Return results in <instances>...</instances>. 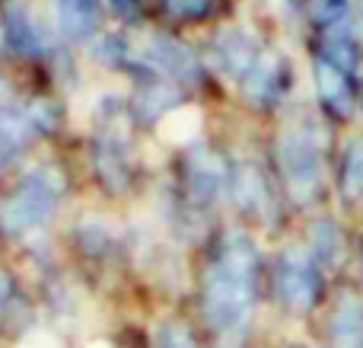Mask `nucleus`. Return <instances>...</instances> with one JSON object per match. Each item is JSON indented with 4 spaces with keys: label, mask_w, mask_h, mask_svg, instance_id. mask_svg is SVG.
Instances as JSON below:
<instances>
[{
    "label": "nucleus",
    "mask_w": 363,
    "mask_h": 348,
    "mask_svg": "<svg viewBox=\"0 0 363 348\" xmlns=\"http://www.w3.org/2000/svg\"><path fill=\"white\" fill-rule=\"evenodd\" d=\"M281 170L294 202L306 205L319 192V147L309 128H287L277 144Z\"/></svg>",
    "instance_id": "3"
},
{
    "label": "nucleus",
    "mask_w": 363,
    "mask_h": 348,
    "mask_svg": "<svg viewBox=\"0 0 363 348\" xmlns=\"http://www.w3.org/2000/svg\"><path fill=\"white\" fill-rule=\"evenodd\" d=\"M157 348H198L191 339V332L182 323H166L157 336Z\"/></svg>",
    "instance_id": "16"
},
{
    "label": "nucleus",
    "mask_w": 363,
    "mask_h": 348,
    "mask_svg": "<svg viewBox=\"0 0 363 348\" xmlns=\"http://www.w3.org/2000/svg\"><path fill=\"white\" fill-rule=\"evenodd\" d=\"M322 61H328V64H335V67H341L345 74H351V70L357 67V48H354V42L345 32H335V36H328L325 45H322Z\"/></svg>",
    "instance_id": "14"
},
{
    "label": "nucleus",
    "mask_w": 363,
    "mask_h": 348,
    "mask_svg": "<svg viewBox=\"0 0 363 348\" xmlns=\"http://www.w3.org/2000/svg\"><path fill=\"white\" fill-rule=\"evenodd\" d=\"M328 339H332V348H363V304L354 294H345L338 300Z\"/></svg>",
    "instance_id": "7"
},
{
    "label": "nucleus",
    "mask_w": 363,
    "mask_h": 348,
    "mask_svg": "<svg viewBox=\"0 0 363 348\" xmlns=\"http://www.w3.org/2000/svg\"><path fill=\"white\" fill-rule=\"evenodd\" d=\"M57 198H61V176L48 166L32 170L29 176L19 183V189L13 192V198L4 208V227L10 234H26L35 230L55 214Z\"/></svg>",
    "instance_id": "2"
},
{
    "label": "nucleus",
    "mask_w": 363,
    "mask_h": 348,
    "mask_svg": "<svg viewBox=\"0 0 363 348\" xmlns=\"http://www.w3.org/2000/svg\"><path fill=\"white\" fill-rule=\"evenodd\" d=\"M10 147H13V144H10V141H6V138H4V134H0V160L6 157V151H10Z\"/></svg>",
    "instance_id": "21"
},
{
    "label": "nucleus",
    "mask_w": 363,
    "mask_h": 348,
    "mask_svg": "<svg viewBox=\"0 0 363 348\" xmlns=\"http://www.w3.org/2000/svg\"><path fill=\"white\" fill-rule=\"evenodd\" d=\"M211 4L213 0H166V6L179 16H204L211 10Z\"/></svg>",
    "instance_id": "18"
},
{
    "label": "nucleus",
    "mask_w": 363,
    "mask_h": 348,
    "mask_svg": "<svg viewBox=\"0 0 363 348\" xmlns=\"http://www.w3.org/2000/svg\"><path fill=\"white\" fill-rule=\"evenodd\" d=\"M147 55H150L147 61H153L160 70H166V74L176 77V80L191 83V80L201 77L198 58H194L182 42H176V38H153L150 48H147Z\"/></svg>",
    "instance_id": "6"
},
{
    "label": "nucleus",
    "mask_w": 363,
    "mask_h": 348,
    "mask_svg": "<svg viewBox=\"0 0 363 348\" xmlns=\"http://www.w3.org/2000/svg\"><path fill=\"white\" fill-rule=\"evenodd\" d=\"M294 348H300V345H294Z\"/></svg>",
    "instance_id": "22"
},
{
    "label": "nucleus",
    "mask_w": 363,
    "mask_h": 348,
    "mask_svg": "<svg viewBox=\"0 0 363 348\" xmlns=\"http://www.w3.org/2000/svg\"><path fill=\"white\" fill-rule=\"evenodd\" d=\"M315 87H319V96L335 112H351V83H347V74L341 67L319 58L315 61Z\"/></svg>",
    "instance_id": "9"
},
{
    "label": "nucleus",
    "mask_w": 363,
    "mask_h": 348,
    "mask_svg": "<svg viewBox=\"0 0 363 348\" xmlns=\"http://www.w3.org/2000/svg\"><path fill=\"white\" fill-rule=\"evenodd\" d=\"M10 278H6V275L4 272H0V310H4V304H6V300H10Z\"/></svg>",
    "instance_id": "20"
},
{
    "label": "nucleus",
    "mask_w": 363,
    "mask_h": 348,
    "mask_svg": "<svg viewBox=\"0 0 363 348\" xmlns=\"http://www.w3.org/2000/svg\"><path fill=\"white\" fill-rule=\"evenodd\" d=\"M226 185V173L223 166H220L217 157H207V153H201V157L191 160V189L198 198H217L220 189Z\"/></svg>",
    "instance_id": "10"
},
{
    "label": "nucleus",
    "mask_w": 363,
    "mask_h": 348,
    "mask_svg": "<svg viewBox=\"0 0 363 348\" xmlns=\"http://www.w3.org/2000/svg\"><path fill=\"white\" fill-rule=\"evenodd\" d=\"M341 192H345L347 202H360V198H363V141L351 144V151H347Z\"/></svg>",
    "instance_id": "15"
},
{
    "label": "nucleus",
    "mask_w": 363,
    "mask_h": 348,
    "mask_svg": "<svg viewBox=\"0 0 363 348\" xmlns=\"http://www.w3.org/2000/svg\"><path fill=\"white\" fill-rule=\"evenodd\" d=\"M345 6H347V0H315L313 13L319 23H335V19L345 16Z\"/></svg>",
    "instance_id": "17"
},
{
    "label": "nucleus",
    "mask_w": 363,
    "mask_h": 348,
    "mask_svg": "<svg viewBox=\"0 0 363 348\" xmlns=\"http://www.w3.org/2000/svg\"><path fill=\"white\" fill-rule=\"evenodd\" d=\"M255 272L258 259L252 243L242 234H233L204 281V317L217 332L220 348L242 345L255 307Z\"/></svg>",
    "instance_id": "1"
},
{
    "label": "nucleus",
    "mask_w": 363,
    "mask_h": 348,
    "mask_svg": "<svg viewBox=\"0 0 363 348\" xmlns=\"http://www.w3.org/2000/svg\"><path fill=\"white\" fill-rule=\"evenodd\" d=\"M57 23L70 38L93 36L99 23V0H57Z\"/></svg>",
    "instance_id": "8"
},
{
    "label": "nucleus",
    "mask_w": 363,
    "mask_h": 348,
    "mask_svg": "<svg viewBox=\"0 0 363 348\" xmlns=\"http://www.w3.org/2000/svg\"><path fill=\"white\" fill-rule=\"evenodd\" d=\"M10 112H13V109H10V87L0 80V125L10 119Z\"/></svg>",
    "instance_id": "19"
},
{
    "label": "nucleus",
    "mask_w": 363,
    "mask_h": 348,
    "mask_svg": "<svg viewBox=\"0 0 363 348\" xmlns=\"http://www.w3.org/2000/svg\"><path fill=\"white\" fill-rule=\"evenodd\" d=\"M6 38H10V45L16 51H23V55H42V48H45L42 32L29 23L26 13H13V16L6 19Z\"/></svg>",
    "instance_id": "11"
},
{
    "label": "nucleus",
    "mask_w": 363,
    "mask_h": 348,
    "mask_svg": "<svg viewBox=\"0 0 363 348\" xmlns=\"http://www.w3.org/2000/svg\"><path fill=\"white\" fill-rule=\"evenodd\" d=\"M313 236V262H322V266H335L341 256V234L332 221H319L309 230Z\"/></svg>",
    "instance_id": "12"
},
{
    "label": "nucleus",
    "mask_w": 363,
    "mask_h": 348,
    "mask_svg": "<svg viewBox=\"0 0 363 348\" xmlns=\"http://www.w3.org/2000/svg\"><path fill=\"white\" fill-rule=\"evenodd\" d=\"M236 198L245 205L249 211H264L268 208V189H264V179L258 176L252 166H245L236 179Z\"/></svg>",
    "instance_id": "13"
},
{
    "label": "nucleus",
    "mask_w": 363,
    "mask_h": 348,
    "mask_svg": "<svg viewBox=\"0 0 363 348\" xmlns=\"http://www.w3.org/2000/svg\"><path fill=\"white\" fill-rule=\"evenodd\" d=\"M213 55H217L220 67H223L226 74H230L233 80H239V83H249V77L255 74L258 64L264 61V58L258 55L255 38L245 36L242 29L223 32V36L217 38V45H213Z\"/></svg>",
    "instance_id": "5"
},
{
    "label": "nucleus",
    "mask_w": 363,
    "mask_h": 348,
    "mask_svg": "<svg viewBox=\"0 0 363 348\" xmlns=\"http://www.w3.org/2000/svg\"><path fill=\"white\" fill-rule=\"evenodd\" d=\"M274 288L287 310L306 313L315 304V294H319V272H315L313 256H306L303 249H287L281 266H277Z\"/></svg>",
    "instance_id": "4"
}]
</instances>
